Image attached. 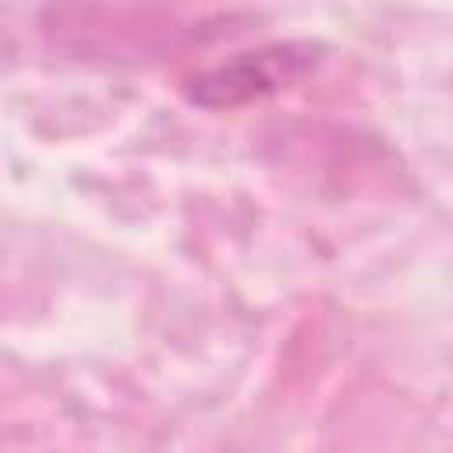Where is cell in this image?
Wrapping results in <instances>:
<instances>
[{"label":"cell","mask_w":453,"mask_h":453,"mask_svg":"<svg viewBox=\"0 0 453 453\" xmlns=\"http://www.w3.org/2000/svg\"><path fill=\"white\" fill-rule=\"evenodd\" d=\"M319 60H322V46L308 39L255 46L188 78L184 99L202 110H237L297 85L308 71H315Z\"/></svg>","instance_id":"6da1fadb"}]
</instances>
